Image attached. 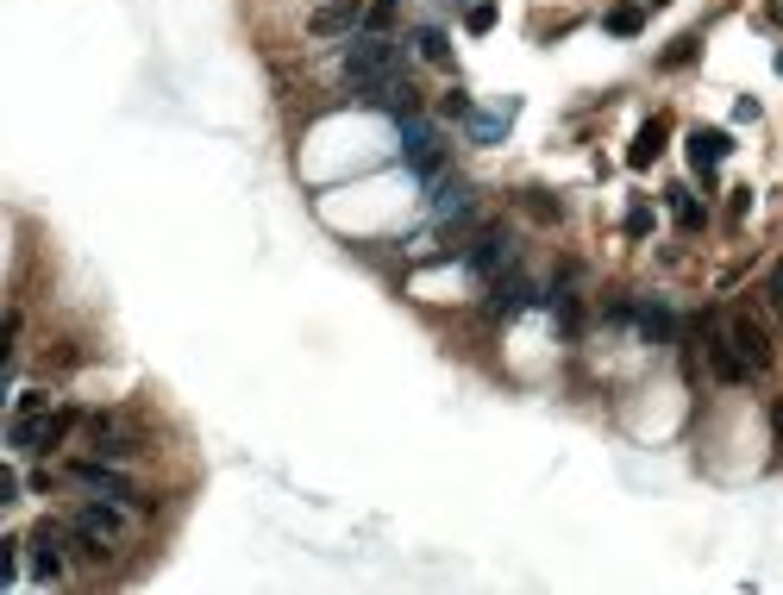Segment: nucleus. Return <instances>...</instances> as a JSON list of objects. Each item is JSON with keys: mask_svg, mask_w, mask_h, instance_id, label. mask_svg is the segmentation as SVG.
I'll return each instance as SVG.
<instances>
[{"mask_svg": "<svg viewBox=\"0 0 783 595\" xmlns=\"http://www.w3.org/2000/svg\"><path fill=\"white\" fill-rule=\"evenodd\" d=\"M395 76H408V51H401L389 32H351L345 38V82H351V94L383 88Z\"/></svg>", "mask_w": 783, "mask_h": 595, "instance_id": "nucleus-1", "label": "nucleus"}, {"mask_svg": "<svg viewBox=\"0 0 783 595\" xmlns=\"http://www.w3.org/2000/svg\"><path fill=\"white\" fill-rule=\"evenodd\" d=\"M690 345L696 351H708V370H715V383H727V389H740V383H752V370H746V357L733 351V339H727V326L708 314H690Z\"/></svg>", "mask_w": 783, "mask_h": 595, "instance_id": "nucleus-2", "label": "nucleus"}, {"mask_svg": "<svg viewBox=\"0 0 783 595\" xmlns=\"http://www.w3.org/2000/svg\"><path fill=\"white\" fill-rule=\"evenodd\" d=\"M401 163H408V170L420 176V182H439L445 170H452V157H445V138H439V126H433V119H401Z\"/></svg>", "mask_w": 783, "mask_h": 595, "instance_id": "nucleus-3", "label": "nucleus"}, {"mask_svg": "<svg viewBox=\"0 0 783 595\" xmlns=\"http://www.w3.org/2000/svg\"><path fill=\"white\" fill-rule=\"evenodd\" d=\"M82 414L76 408H51V414H13L7 420V451H57L69 439V426Z\"/></svg>", "mask_w": 783, "mask_h": 595, "instance_id": "nucleus-4", "label": "nucleus"}, {"mask_svg": "<svg viewBox=\"0 0 783 595\" xmlns=\"http://www.w3.org/2000/svg\"><path fill=\"white\" fill-rule=\"evenodd\" d=\"M63 539H69V527L63 520H38V527L26 533V577L32 583H63Z\"/></svg>", "mask_w": 783, "mask_h": 595, "instance_id": "nucleus-5", "label": "nucleus"}, {"mask_svg": "<svg viewBox=\"0 0 783 595\" xmlns=\"http://www.w3.org/2000/svg\"><path fill=\"white\" fill-rule=\"evenodd\" d=\"M69 476L88 489V495H107V502H126V508H145L138 502V483L120 470V464H107V458H76L69 464Z\"/></svg>", "mask_w": 783, "mask_h": 595, "instance_id": "nucleus-6", "label": "nucleus"}, {"mask_svg": "<svg viewBox=\"0 0 783 595\" xmlns=\"http://www.w3.org/2000/svg\"><path fill=\"white\" fill-rule=\"evenodd\" d=\"M527 307H539V282L527 270H495L489 276V320H520Z\"/></svg>", "mask_w": 783, "mask_h": 595, "instance_id": "nucleus-7", "label": "nucleus"}, {"mask_svg": "<svg viewBox=\"0 0 783 595\" xmlns=\"http://www.w3.org/2000/svg\"><path fill=\"white\" fill-rule=\"evenodd\" d=\"M683 151H690L696 182H702V188H715L721 163H727V151H733V132H727V126H696L690 138H683Z\"/></svg>", "mask_w": 783, "mask_h": 595, "instance_id": "nucleus-8", "label": "nucleus"}, {"mask_svg": "<svg viewBox=\"0 0 783 595\" xmlns=\"http://www.w3.org/2000/svg\"><path fill=\"white\" fill-rule=\"evenodd\" d=\"M539 307H545V314L558 320V332H564V339H577V332H583V301H577V264H564L552 289H539Z\"/></svg>", "mask_w": 783, "mask_h": 595, "instance_id": "nucleus-9", "label": "nucleus"}, {"mask_svg": "<svg viewBox=\"0 0 783 595\" xmlns=\"http://www.w3.org/2000/svg\"><path fill=\"white\" fill-rule=\"evenodd\" d=\"M727 339H733V351L746 357V370H752V376H765V370L777 364V345H771V326H765V320H752V314L727 320Z\"/></svg>", "mask_w": 783, "mask_h": 595, "instance_id": "nucleus-10", "label": "nucleus"}, {"mask_svg": "<svg viewBox=\"0 0 783 595\" xmlns=\"http://www.w3.org/2000/svg\"><path fill=\"white\" fill-rule=\"evenodd\" d=\"M76 533L101 539V545H120L126 539V502H107V495H94L88 508H76V520H69Z\"/></svg>", "mask_w": 783, "mask_h": 595, "instance_id": "nucleus-11", "label": "nucleus"}, {"mask_svg": "<svg viewBox=\"0 0 783 595\" xmlns=\"http://www.w3.org/2000/svg\"><path fill=\"white\" fill-rule=\"evenodd\" d=\"M508 264V232H502V220H489V226H477V238L464 245V270L470 276H495Z\"/></svg>", "mask_w": 783, "mask_h": 595, "instance_id": "nucleus-12", "label": "nucleus"}, {"mask_svg": "<svg viewBox=\"0 0 783 595\" xmlns=\"http://www.w3.org/2000/svg\"><path fill=\"white\" fill-rule=\"evenodd\" d=\"M364 0H326V7H314V19H307V32L314 38H351L364 32Z\"/></svg>", "mask_w": 783, "mask_h": 595, "instance_id": "nucleus-13", "label": "nucleus"}, {"mask_svg": "<svg viewBox=\"0 0 783 595\" xmlns=\"http://www.w3.org/2000/svg\"><path fill=\"white\" fill-rule=\"evenodd\" d=\"M426 201H433L439 220H470V213H477V201H470V182H464L458 170H445L439 182H426Z\"/></svg>", "mask_w": 783, "mask_h": 595, "instance_id": "nucleus-14", "label": "nucleus"}, {"mask_svg": "<svg viewBox=\"0 0 783 595\" xmlns=\"http://www.w3.org/2000/svg\"><path fill=\"white\" fill-rule=\"evenodd\" d=\"M514 119H520V101H514V94H502V101H495V113H470V119H464V132L477 138V145H502Z\"/></svg>", "mask_w": 783, "mask_h": 595, "instance_id": "nucleus-15", "label": "nucleus"}, {"mask_svg": "<svg viewBox=\"0 0 783 595\" xmlns=\"http://www.w3.org/2000/svg\"><path fill=\"white\" fill-rule=\"evenodd\" d=\"M633 326H639V339H646V345H677V314H671V307H664V301H652V295H639V314H633Z\"/></svg>", "mask_w": 783, "mask_h": 595, "instance_id": "nucleus-16", "label": "nucleus"}, {"mask_svg": "<svg viewBox=\"0 0 783 595\" xmlns=\"http://www.w3.org/2000/svg\"><path fill=\"white\" fill-rule=\"evenodd\" d=\"M664 138H671V119H646V126L633 132V145H627V170H652V163L664 157Z\"/></svg>", "mask_w": 783, "mask_h": 595, "instance_id": "nucleus-17", "label": "nucleus"}, {"mask_svg": "<svg viewBox=\"0 0 783 595\" xmlns=\"http://www.w3.org/2000/svg\"><path fill=\"white\" fill-rule=\"evenodd\" d=\"M664 207H671L677 232H690V238H696V232L708 226V207H702V201H696V195H690V188H683V182H671V188H664Z\"/></svg>", "mask_w": 783, "mask_h": 595, "instance_id": "nucleus-18", "label": "nucleus"}, {"mask_svg": "<svg viewBox=\"0 0 783 595\" xmlns=\"http://www.w3.org/2000/svg\"><path fill=\"white\" fill-rule=\"evenodd\" d=\"M602 32H608V38H639V32H646V7H639V0L608 7V13H602Z\"/></svg>", "mask_w": 783, "mask_h": 595, "instance_id": "nucleus-19", "label": "nucleus"}, {"mask_svg": "<svg viewBox=\"0 0 783 595\" xmlns=\"http://www.w3.org/2000/svg\"><path fill=\"white\" fill-rule=\"evenodd\" d=\"M414 51H420L426 63L452 69V38H445V26H414Z\"/></svg>", "mask_w": 783, "mask_h": 595, "instance_id": "nucleus-20", "label": "nucleus"}, {"mask_svg": "<svg viewBox=\"0 0 783 595\" xmlns=\"http://www.w3.org/2000/svg\"><path fill=\"white\" fill-rule=\"evenodd\" d=\"M696 57H702V32H683V38H671L658 51V69H690Z\"/></svg>", "mask_w": 783, "mask_h": 595, "instance_id": "nucleus-21", "label": "nucleus"}, {"mask_svg": "<svg viewBox=\"0 0 783 595\" xmlns=\"http://www.w3.org/2000/svg\"><path fill=\"white\" fill-rule=\"evenodd\" d=\"M94 451H101L107 464H126V458H138V439H132V433H120V426H113V433H101V439H94Z\"/></svg>", "mask_w": 783, "mask_h": 595, "instance_id": "nucleus-22", "label": "nucleus"}, {"mask_svg": "<svg viewBox=\"0 0 783 595\" xmlns=\"http://www.w3.org/2000/svg\"><path fill=\"white\" fill-rule=\"evenodd\" d=\"M652 226H658V213H652V201H633V207H627V220H621V232L633 238V245H639V238H652Z\"/></svg>", "mask_w": 783, "mask_h": 595, "instance_id": "nucleus-23", "label": "nucleus"}, {"mask_svg": "<svg viewBox=\"0 0 783 595\" xmlns=\"http://www.w3.org/2000/svg\"><path fill=\"white\" fill-rule=\"evenodd\" d=\"M439 113H445V119H470V113H477V101H470L464 82H452V88L439 94Z\"/></svg>", "mask_w": 783, "mask_h": 595, "instance_id": "nucleus-24", "label": "nucleus"}, {"mask_svg": "<svg viewBox=\"0 0 783 595\" xmlns=\"http://www.w3.org/2000/svg\"><path fill=\"white\" fill-rule=\"evenodd\" d=\"M464 32L470 38H483V32H495V0H477V7L464 13Z\"/></svg>", "mask_w": 783, "mask_h": 595, "instance_id": "nucleus-25", "label": "nucleus"}, {"mask_svg": "<svg viewBox=\"0 0 783 595\" xmlns=\"http://www.w3.org/2000/svg\"><path fill=\"white\" fill-rule=\"evenodd\" d=\"M520 201H527V207L539 213V220H564V201H558V195H545V188H527Z\"/></svg>", "mask_w": 783, "mask_h": 595, "instance_id": "nucleus-26", "label": "nucleus"}, {"mask_svg": "<svg viewBox=\"0 0 783 595\" xmlns=\"http://www.w3.org/2000/svg\"><path fill=\"white\" fill-rule=\"evenodd\" d=\"M19 552H26V539H13V533L0 539V577H7V583L19 577Z\"/></svg>", "mask_w": 783, "mask_h": 595, "instance_id": "nucleus-27", "label": "nucleus"}, {"mask_svg": "<svg viewBox=\"0 0 783 595\" xmlns=\"http://www.w3.org/2000/svg\"><path fill=\"white\" fill-rule=\"evenodd\" d=\"M395 7H401V0H370V13H364V32H389Z\"/></svg>", "mask_w": 783, "mask_h": 595, "instance_id": "nucleus-28", "label": "nucleus"}, {"mask_svg": "<svg viewBox=\"0 0 783 595\" xmlns=\"http://www.w3.org/2000/svg\"><path fill=\"white\" fill-rule=\"evenodd\" d=\"M19 495H26V476H19V470H0V508H13Z\"/></svg>", "mask_w": 783, "mask_h": 595, "instance_id": "nucleus-29", "label": "nucleus"}, {"mask_svg": "<svg viewBox=\"0 0 783 595\" xmlns=\"http://www.w3.org/2000/svg\"><path fill=\"white\" fill-rule=\"evenodd\" d=\"M13 414H51V395H44V389H26V395L13 401Z\"/></svg>", "mask_w": 783, "mask_h": 595, "instance_id": "nucleus-30", "label": "nucleus"}, {"mask_svg": "<svg viewBox=\"0 0 783 595\" xmlns=\"http://www.w3.org/2000/svg\"><path fill=\"white\" fill-rule=\"evenodd\" d=\"M758 113H765V101H758V94H740V101H733V126H752Z\"/></svg>", "mask_w": 783, "mask_h": 595, "instance_id": "nucleus-31", "label": "nucleus"}, {"mask_svg": "<svg viewBox=\"0 0 783 595\" xmlns=\"http://www.w3.org/2000/svg\"><path fill=\"white\" fill-rule=\"evenodd\" d=\"M765 301H771V314H783V264H771V276H765Z\"/></svg>", "mask_w": 783, "mask_h": 595, "instance_id": "nucleus-32", "label": "nucleus"}, {"mask_svg": "<svg viewBox=\"0 0 783 595\" xmlns=\"http://www.w3.org/2000/svg\"><path fill=\"white\" fill-rule=\"evenodd\" d=\"M771 439H777V451H783V395L771 401Z\"/></svg>", "mask_w": 783, "mask_h": 595, "instance_id": "nucleus-33", "label": "nucleus"}, {"mask_svg": "<svg viewBox=\"0 0 783 595\" xmlns=\"http://www.w3.org/2000/svg\"><path fill=\"white\" fill-rule=\"evenodd\" d=\"M765 19H771V26H783V0H765Z\"/></svg>", "mask_w": 783, "mask_h": 595, "instance_id": "nucleus-34", "label": "nucleus"}, {"mask_svg": "<svg viewBox=\"0 0 783 595\" xmlns=\"http://www.w3.org/2000/svg\"><path fill=\"white\" fill-rule=\"evenodd\" d=\"M639 7H646V13H652V7H671V0H639Z\"/></svg>", "mask_w": 783, "mask_h": 595, "instance_id": "nucleus-35", "label": "nucleus"}, {"mask_svg": "<svg viewBox=\"0 0 783 595\" xmlns=\"http://www.w3.org/2000/svg\"><path fill=\"white\" fill-rule=\"evenodd\" d=\"M771 69H777V76H783V51H777V57H771Z\"/></svg>", "mask_w": 783, "mask_h": 595, "instance_id": "nucleus-36", "label": "nucleus"}]
</instances>
